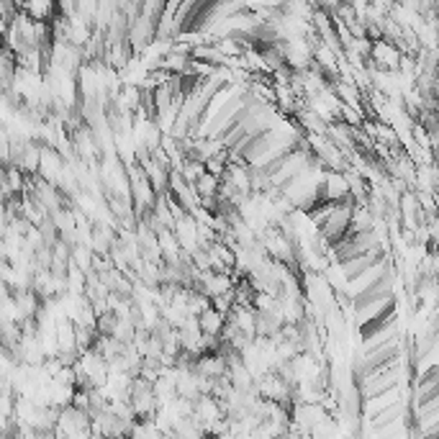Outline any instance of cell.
Here are the masks:
<instances>
[{
    "mask_svg": "<svg viewBox=\"0 0 439 439\" xmlns=\"http://www.w3.org/2000/svg\"><path fill=\"white\" fill-rule=\"evenodd\" d=\"M218 324H221V316H218V313L208 311L203 316V331H206V334H211L213 329H218Z\"/></svg>",
    "mask_w": 439,
    "mask_h": 439,
    "instance_id": "cell-1",
    "label": "cell"
}]
</instances>
